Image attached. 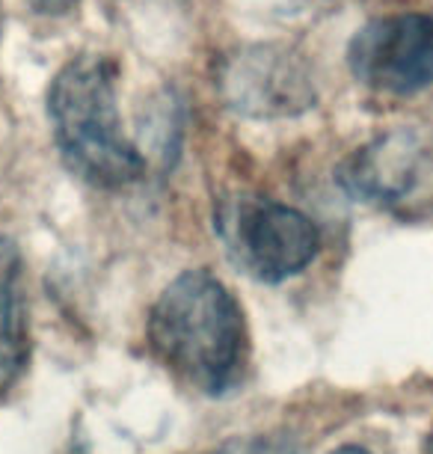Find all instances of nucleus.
Returning a JSON list of instances; mask_svg holds the SVG:
<instances>
[{
    "label": "nucleus",
    "mask_w": 433,
    "mask_h": 454,
    "mask_svg": "<svg viewBox=\"0 0 433 454\" xmlns=\"http://www.w3.org/2000/svg\"><path fill=\"white\" fill-rule=\"evenodd\" d=\"M149 345L188 387L217 398L232 392L246 365V324L235 294L208 270H184L149 312Z\"/></svg>",
    "instance_id": "obj_1"
},
{
    "label": "nucleus",
    "mask_w": 433,
    "mask_h": 454,
    "mask_svg": "<svg viewBox=\"0 0 433 454\" xmlns=\"http://www.w3.org/2000/svg\"><path fill=\"white\" fill-rule=\"evenodd\" d=\"M48 119L66 167L83 182L128 187L146 173V158L122 131L116 66L104 54L72 57L48 87Z\"/></svg>",
    "instance_id": "obj_2"
},
{
    "label": "nucleus",
    "mask_w": 433,
    "mask_h": 454,
    "mask_svg": "<svg viewBox=\"0 0 433 454\" xmlns=\"http://www.w3.org/2000/svg\"><path fill=\"white\" fill-rule=\"evenodd\" d=\"M217 232L232 262L259 282H285L315 262L321 235L303 211L265 196L220 205Z\"/></svg>",
    "instance_id": "obj_3"
},
{
    "label": "nucleus",
    "mask_w": 433,
    "mask_h": 454,
    "mask_svg": "<svg viewBox=\"0 0 433 454\" xmlns=\"http://www.w3.org/2000/svg\"><path fill=\"white\" fill-rule=\"evenodd\" d=\"M217 90L228 110L246 119H294L315 107L318 87L300 51L282 42H256L223 57Z\"/></svg>",
    "instance_id": "obj_4"
},
{
    "label": "nucleus",
    "mask_w": 433,
    "mask_h": 454,
    "mask_svg": "<svg viewBox=\"0 0 433 454\" xmlns=\"http://www.w3.org/2000/svg\"><path fill=\"white\" fill-rule=\"evenodd\" d=\"M347 66L362 87L386 96L433 87V15L395 12L368 21L347 45Z\"/></svg>",
    "instance_id": "obj_5"
},
{
    "label": "nucleus",
    "mask_w": 433,
    "mask_h": 454,
    "mask_svg": "<svg viewBox=\"0 0 433 454\" xmlns=\"http://www.w3.org/2000/svg\"><path fill=\"white\" fill-rule=\"evenodd\" d=\"M338 184L353 200L406 211L433 187V143L419 128H395L356 149L338 169Z\"/></svg>",
    "instance_id": "obj_6"
},
{
    "label": "nucleus",
    "mask_w": 433,
    "mask_h": 454,
    "mask_svg": "<svg viewBox=\"0 0 433 454\" xmlns=\"http://www.w3.org/2000/svg\"><path fill=\"white\" fill-rule=\"evenodd\" d=\"M27 288L15 241L0 238V395L27 365Z\"/></svg>",
    "instance_id": "obj_7"
},
{
    "label": "nucleus",
    "mask_w": 433,
    "mask_h": 454,
    "mask_svg": "<svg viewBox=\"0 0 433 454\" xmlns=\"http://www.w3.org/2000/svg\"><path fill=\"white\" fill-rule=\"evenodd\" d=\"M214 454H297V449L285 436H246V440L226 442Z\"/></svg>",
    "instance_id": "obj_8"
},
{
    "label": "nucleus",
    "mask_w": 433,
    "mask_h": 454,
    "mask_svg": "<svg viewBox=\"0 0 433 454\" xmlns=\"http://www.w3.org/2000/svg\"><path fill=\"white\" fill-rule=\"evenodd\" d=\"M30 4L45 15H66V12H72L81 0H30Z\"/></svg>",
    "instance_id": "obj_9"
},
{
    "label": "nucleus",
    "mask_w": 433,
    "mask_h": 454,
    "mask_svg": "<svg viewBox=\"0 0 433 454\" xmlns=\"http://www.w3.org/2000/svg\"><path fill=\"white\" fill-rule=\"evenodd\" d=\"M128 4H134V6H169V10H173V6H178V4H184V0H128Z\"/></svg>",
    "instance_id": "obj_10"
},
{
    "label": "nucleus",
    "mask_w": 433,
    "mask_h": 454,
    "mask_svg": "<svg viewBox=\"0 0 433 454\" xmlns=\"http://www.w3.org/2000/svg\"><path fill=\"white\" fill-rule=\"evenodd\" d=\"M333 454H368V451L360 449V445H342V449H336Z\"/></svg>",
    "instance_id": "obj_11"
},
{
    "label": "nucleus",
    "mask_w": 433,
    "mask_h": 454,
    "mask_svg": "<svg viewBox=\"0 0 433 454\" xmlns=\"http://www.w3.org/2000/svg\"><path fill=\"white\" fill-rule=\"evenodd\" d=\"M424 454H433V431L428 434V445H424Z\"/></svg>",
    "instance_id": "obj_12"
}]
</instances>
